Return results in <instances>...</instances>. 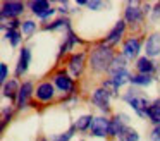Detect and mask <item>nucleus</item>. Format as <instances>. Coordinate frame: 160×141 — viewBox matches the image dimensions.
<instances>
[{
    "mask_svg": "<svg viewBox=\"0 0 160 141\" xmlns=\"http://www.w3.org/2000/svg\"><path fill=\"white\" fill-rule=\"evenodd\" d=\"M114 62V53L112 50H108L107 47H98L97 50H93L91 53V67L95 71H105L110 69V64Z\"/></svg>",
    "mask_w": 160,
    "mask_h": 141,
    "instance_id": "obj_1",
    "label": "nucleus"
},
{
    "mask_svg": "<svg viewBox=\"0 0 160 141\" xmlns=\"http://www.w3.org/2000/svg\"><path fill=\"white\" fill-rule=\"evenodd\" d=\"M108 120L103 119V117H93V120H91V134H95V136H105V134H108Z\"/></svg>",
    "mask_w": 160,
    "mask_h": 141,
    "instance_id": "obj_2",
    "label": "nucleus"
},
{
    "mask_svg": "<svg viewBox=\"0 0 160 141\" xmlns=\"http://www.w3.org/2000/svg\"><path fill=\"white\" fill-rule=\"evenodd\" d=\"M24 10V5L21 2H5L2 7V16L4 17H16Z\"/></svg>",
    "mask_w": 160,
    "mask_h": 141,
    "instance_id": "obj_3",
    "label": "nucleus"
},
{
    "mask_svg": "<svg viewBox=\"0 0 160 141\" xmlns=\"http://www.w3.org/2000/svg\"><path fill=\"white\" fill-rule=\"evenodd\" d=\"M31 10L38 17H48V16H52V14H53V9H50L48 2H45V0H36V2H31Z\"/></svg>",
    "mask_w": 160,
    "mask_h": 141,
    "instance_id": "obj_4",
    "label": "nucleus"
},
{
    "mask_svg": "<svg viewBox=\"0 0 160 141\" xmlns=\"http://www.w3.org/2000/svg\"><path fill=\"white\" fill-rule=\"evenodd\" d=\"M146 55H150V57L160 55V33H155L148 38V41H146Z\"/></svg>",
    "mask_w": 160,
    "mask_h": 141,
    "instance_id": "obj_5",
    "label": "nucleus"
},
{
    "mask_svg": "<svg viewBox=\"0 0 160 141\" xmlns=\"http://www.w3.org/2000/svg\"><path fill=\"white\" fill-rule=\"evenodd\" d=\"M124 28H126V23L124 21H119L117 24H115V28L108 33V36H107V40H105V43L107 45H114V43H117L119 41V38L122 36V33H124Z\"/></svg>",
    "mask_w": 160,
    "mask_h": 141,
    "instance_id": "obj_6",
    "label": "nucleus"
},
{
    "mask_svg": "<svg viewBox=\"0 0 160 141\" xmlns=\"http://www.w3.org/2000/svg\"><path fill=\"white\" fill-rule=\"evenodd\" d=\"M55 84H57V88L62 89V91H72L74 89L72 79H71L67 74H64V72H60V74L55 76Z\"/></svg>",
    "mask_w": 160,
    "mask_h": 141,
    "instance_id": "obj_7",
    "label": "nucleus"
},
{
    "mask_svg": "<svg viewBox=\"0 0 160 141\" xmlns=\"http://www.w3.org/2000/svg\"><path fill=\"white\" fill-rule=\"evenodd\" d=\"M93 103L98 107V108L107 110V108H108V93L105 91L103 88H102V89H97V91L93 93Z\"/></svg>",
    "mask_w": 160,
    "mask_h": 141,
    "instance_id": "obj_8",
    "label": "nucleus"
},
{
    "mask_svg": "<svg viewBox=\"0 0 160 141\" xmlns=\"http://www.w3.org/2000/svg\"><path fill=\"white\" fill-rule=\"evenodd\" d=\"M139 48H141V45H139V40H136V38H131V40H128L124 43V55L128 58H132L138 55Z\"/></svg>",
    "mask_w": 160,
    "mask_h": 141,
    "instance_id": "obj_9",
    "label": "nucleus"
},
{
    "mask_svg": "<svg viewBox=\"0 0 160 141\" xmlns=\"http://www.w3.org/2000/svg\"><path fill=\"white\" fill-rule=\"evenodd\" d=\"M29 60H31V53H29V48H22V50H21V55H19V64H18V71H16V74L21 76L22 72H24L26 69H28Z\"/></svg>",
    "mask_w": 160,
    "mask_h": 141,
    "instance_id": "obj_10",
    "label": "nucleus"
},
{
    "mask_svg": "<svg viewBox=\"0 0 160 141\" xmlns=\"http://www.w3.org/2000/svg\"><path fill=\"white\" fill-rule=\"evenodd\" d=\"M36 96H38L40 100H43V102L50 100L53 96V86L50 84V83H42V84L36 88Z\"/></svg>",
    "mask_w": 160,
    "mask_h": 141,
    "instance_id": "obj_11",
    "label": "nucleus"
},
{
    "mask_svg": "<svg viewBox=\"0 0 160 141\" xmlns=\"http://www.w3.org/2000/svg\"><path fill=\"white\" fill-rule=\"evenodd\" d=\"M83 62H84V55L83 53H78V55H72L69 60V69L74 76H78L81 71H83Z\"/></svg>",
    "mask_w": 160,
    "mask_h": 141,
    "instance_id": "obj_12",
    "label": "nucleus"
},
{
    "mask_svg": "<svg viewBox=\"0 0 160 141\" xmlns=\"http://www.w3.org/2000/svg\"><path fill=\"white\" fill-rule=\"evenodd\" d=\"M129 103H131V107L136 110L138 113H146L148 112V102H146V98H138V96H132V98H129Z\"/></svg>",
    "mask_w": 160,
    "mask_h": 141,
    "instance_id": "obj_13",
    "label": "nucleus"
},
{
    "mask_svg": "<svg viewBox=\"0 0 160 141\" xmlns=\"http://www.w3.org/2000/svg\"><path fill=\"white\" fill-rule=\"evenodd\" d=\"M31 83H24V84L21 86V89H19L18 93V107H24L26 102H28V96L31 95Z\"/></svg>",
    "mask_w": 160,
    "mask_h": 141,
    "instance_id": "obj_14",
    "label": "nucleus"
},
{
    "mask_svg": "<svg viewBox=\"0 0 160 141\" xmlns=\"http://www.w3.org/2000/svg\"><path fill=\"white\" fill-rule=\"evenodd\" d=\"M141 19V9H139L138 5H132V3H129V7L126 9V21H129V23H136V21Z\"/></svg>",
    "mask_w": 160,
    "mask_h": 141,
    "instance_id": "obj_15",
    "label": "nucleus"
},
{
    "mask_svg": "<svg viewBox=\"0 0 160 141\" xmlns=\"http://www.w3.org/2000/svg\"><path fill=\"white\" fill-rule=\"evenodd\" d=\"M136 67H138V71L141 72V74H148V72L153 71V62L146 57H141L138 60V64H136Z\"/></svg>",
    "mask_w": 160,
    "mask_h": 141,
    "instance_id": "obj_16",
    "label": "nucleus"
},
{
    "mask_svg": "<svg viewBox=\"0 0 160 141\" xmlns=\"http://www.w3.org/2000/svg\"><path fill=\"white\" fill-rule=\"evenodd\" d=\"M119 139L121 141H138L139 136H138V133H136L134 129H131V127H124L122 133L119 134Z\"/></svg>",
    "mask_w": 160,
    "mask_h": 141,
    "instance_id": "obj_17",
    "label": "nucleus"
},
{
    "mask_svg": "<svg viewBox=\"0 0 160 141\" xmlns=\"http://www.w3.org/2000/svg\"><path fill=\"white\" fill-rule=\"evenodd\" d=\"M122 129H124V127H122V124H121L119 115L115 117V119L112 120L110 124H108V134H110V136H117V134H121Z\"/></svg>",
    "mask_w": 160,
    "mask_h": 141,
    "instance_id": "obj_18",
    "label": "nucleus"
},
{
    "mask_svg": "<svg viewBox=\"0 0 160 141\" xmlns=\"http://www.w3.org/2000/svg\"><path fill=\"white\" fill-rule=\"evenodd\" d=\"M19 89L21 88H18V83L16 81H9V83H5V86H4V95L9 96V98H14L16 93H19Z\"/></svg>",
    "mask_w": 160,
    "mask_h": 141,
    "instance_id": "obj_19",
    "label": "nucleus"
},
{
    "mask_svg": "<svg viewBox=\"0 0 160 141\" xmlns=\"http://www.w3.org/2000/svg\"><path fill=\"white\" fill-rule=\"evenodd\" d=\"M112 81L115 83V86H122L124 83L131 81V76L128 74V71H122V72H117V74H114V78H112Z\"/></svg>",
    "mask_w": 160,
    "mask_h": 141,
    "instance_id": "obj_20",
    "label": "nucleus"
},
{
    "mask_svg": "<svg viewBox=\"0 0 160 141\" xmlns=\"http://www.w3.org/2000/svg\"><path fill=\"white\" fill-rule=\"evenodd\" d=\"M146 115H148L157 126H160V105H152L148 108V112H146Z\"/></svg>",
    "mask_w": 160,
    "mask_h": 141,
    "instance_id": "obj_21",
    "label": "nucleus"
},
{
    "mask_svg": "<svg viewBox=\"0 0 160 141\" xmlns=\"http://www.w3.org/2000/svg\"><path fill=\"white\" fill-rule=\"evenodd\" d=\"M126 64H124V58L122 57H117V58H114V62H112V65H110V72H112V76L114 74H117V72H122V71H126Z\"/></svg>",
    "mask_w": 160,
    "mask_h": 141,
    "instance_id": "obj_22",
    "label": "nucleus"
},
{
    "mask_svg": "<svg viewBox=\"0 0 160 141\" xmlns=\"http://www.w3.org/2000/svg\"><path fill=\"white\" fill-rule=\"evenodd\" d=\"M91 120H93L91 115H83V117H79V119L76 120V127L79 131H84V129H88V127L91 126Z\"/></svg>",
    "mask_w": 160,
    "mask_h": 141,
    "instance_id": "obj_23",
    "label": "nucleus"
},
{
    "mask_svg": "<svg viewBox=\"0 0 160 141\" xmlns=\"http://www.w3.org/2000/svg\"><path fill=\"white\" fill-rule=\"evenodd\" d=\"M131 81L134 83V84H141V86H148L150 83H152V78H150L148 74H139V76H134V78H131Z\"/></svg>",
    "mask_w": 160,
    "mask_h": 141,
    "instance_id": "obj_24",
    "label": "nucleus"
},
{
    "mask_svg": "<svg viewBox=\"0 0 160 141\" xmlns=\"http://www.w3.org/2000/svg\"><path fill=\"white\" fill-rule=\"evenodd\" d=\"M5 34H7V38L11 40V43H12V45H18V43H19V31L11 29V28H9Z\"/></svg>",
    "mask_w": 160,
    "mask_h": 141,
    "instance_id": "obj_25",
    "label": "nucleus"
},
{
    "mask_svg": "<svg viewBox=\"0 0 160 141\" xmlns=\"http://www.w3.org/2000/svg\"><path fill=\"white\" fill-rule=\"evenodd\" d=\"M103 89L108 93V95H115V91H117V86H115V83L110 79V81H105V83H103Z\"/></svg>",
    "mask_w": 160,
    "mask_h": 141,
    "instance_id": "obj_26",
    "label": "nucleus"
},
{
    "mask_svg": "<svg viewBox=\"0 0 160 141\" xmlns=\"http://www.w3.org/2000/svg\"><path fill=\"white\" fill-rule=\"evenodd\" d=\"M35 28H36V24L33 23V21H26V23H22V33L31 34L33 31H35Z\"/></svg>",
    "mask_w": 160,
    "mask_h": 141,
    "instance_id": "obj_27",
    "label": "nucleus"
},
{
    "mask_svg": "<svg viewBox=\"0 0 160 141\" xmlns=\"http://www.w3.org/2000/svg\"><path fill=\"white\" fill-rule=\"evenodd\" d=\"M71 136H72V133H66V134H60V136H57L55 139H52V141H69L71 139Z\"/></svg>",
    "mask_w": 160,
    "mask_h": 141,
    "instance_id": "obj_28",
    "label": "nucleus"
},
{
    "mask_svg": "<svg viewBox=\"0 0 160 141\" xmlns=\"http://www.w3.org/2000/svg\"><path fill=\"white\" fill-rule=\"evenodd\" d=\"M0 79H2V81L7 79V65H5V64L0 65Z\"/></svg>",
    "mask_w": 160,
    "mask_h": 141,
    "instance_id": "obj_29",
    "label": "nucleus"
},
{
    "mask_svg": "<svg viewBox=\"0 0 160 141\" xmlns=\"http://www.w3.org/2000/svg\"><path fill=\"white\" fill-rule=\"evenodd\" d=\"M152 139L153 141H160V126H157L152 133Z\"/></svg>",
    "mask_w": 160,
    "mask_h": 141,
    "instance_id": "obj_30",
    "label": "nucleus"
},
{
    "mask_svg": "<svg viewBox=\"0 0 160 141\" xmlns=\"http://www.w3.org/2000/svg\"><path fill=\"white\" fill-rule=\"evenodd\" d=\"M86 5L90 7V9H98V7L102 5V2H97V0H93V2H88Z\"/></svg>",
    "mask_w": 160,
    "mask_h": 141,
    "instance_id": "obj_31",
    "label": "nucleus"
},
{
    "mask_svg": "<svg viewBox=\"0 0 160 141\" xmlns=\"http://www.w3.org/2000/svg\"><path fill=\"white\" fill-rule=\"evenodd\" d=\"M158 16H160V5H157V9H155V14H153V19H157Z\"/></svg>",
    "mask_w": 160,
    "mask_h": 141,
    "instance_id": "obj_32",
    "label": "nucleus"
},
{
    "mask_svg": "<svg viewBox=\"0 0 160 141\" xmlns=\"http://www.w3.org/2000/svg\"><path fill=\"white\" fill-rule=\"evenodd\" d=\"M155 105H160V100H157V102H155Z\"/></svg>",
    "mask_w": 160,
    "mask_h": 141,
    "instance_id": "obj_33",
    "label": "nucleus"
}]
</instances>
